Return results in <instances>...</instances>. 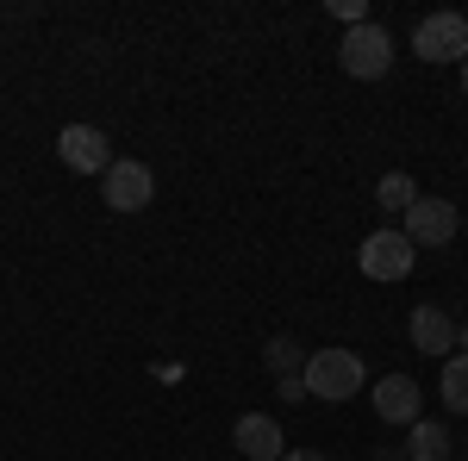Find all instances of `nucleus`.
<instances>
[{
    "label": "nucleus",
    "instance_id": "obj_1",
    "mask_svg": "<svg viewBox=\"0 0 468 461\" xmlns=\"http://www.w3.org/2000/svg\"><path fill=\"white\" fill-rule=\"evenodd\" d=\"M300 381H306V399L344 405V399H356V387H362V361H356V350H319L306 361Z\"/></svg>",
    "mask_w": 468,
    "mask_h": 461
},
{
    "label": "nucleus",
    "instance_id": "obj_2",
    "mask_svg": "<svg viewBox=\"0 0 468 461\" xmlns=\"http://www.w3.org/2000/svg\"><path fill=\"white\" fill-rule=\"evenodd\" d=\"M337 63H344V75L350 81H381V75L394 69V37L381 32V26H350L344 32V50H337Z\"/></svg>",
    "mask_w": 468,
    "mask_h": 461
},
{
    "label": "nucleus",
    "instance_id": "obj_3",
    "mask_svg": "<svg viewBox=\"0 0 468 461\" xmlns=\"http://www.w3.org/2000/svg\"><path fill=\"white\" fill-rule=\"evenodd\" d=\"M412 50H419L425 63H468V19L463 13H431V19H419Z\"/></svg>",
    "mask_w": 468,
    "mask_h": 461
},
{
    "label": "nucleus",
    "instance_id": "obj_4",
    "mask_svg": "<svg viewBox=\"0 0 468 461\" xmlns=\"http://www.w3.org/2000/svg\"><path fill=\"white\" fill-rule=\"evenodd\" d=\"M412 262H419V249L406 244L399 231H375V237H362V249H356V268L368 281H406Z\"/></svg>",
    "mask_w": 468,
    "mask_h": 461
},
{
    "label": "nucleus",
    "instance_id": "obj_5",
    "mask_svg": "<svg viewBox=\"0 0 468 461\" xmlns=\"http://www.w3.org/2000/svg\"><path fill=\"white\" fill-rule=\"evenodd\" d=\"M456 225H463V218H456L450 200H425V194H419V200L406 206V231H399V237H406L412 249H437V244L456 237Z\"/></svg>",
    "mask_w": 468,
    "mask_h": 461
},
{
    "label": "nucleus",
    "instance_id": "obj_6",
    "mask_svg": "<svg viewBox=\"0 0 468 461\" xmlns=\"http://www.w3.org/2000/svg\"><path fill=\"white\" fill-rule=\"evenodd\" d=\"M150 200H156V175H150V162L112 156V169H107V206H112V213H144Z\"/></svg>",
    "mask_w": 468,
    "mask_h": 461
},
{
    "label": "nucleus",
    "instance_id": "obj_7",
    "mask_svg": "<svg viewBox=\"0 0 468 461\" xmlns=\"http://www.w3.org/2000/svg\"><path fill=\"white\" fill-rule=\"evenodd\" d=\"M57 156L69 162L75 175H107L112 169V143H107V131H94V125H63V131H57Z\"/></svg>",
    "mask_w": 468,
    "mask_h": 461
},
{
    "label": "nucleus",
    "instance_id": "obj_8",
    "mask_svg": "<svg viewBox=\"0 0 468 461\" xmlns=\"http://www.w3.org/2000/svg\"><path fill=\"white\" fill-rule=\"evenodd\" d=\"M238 456H244V461H282V456H288L282 424H275L269 412H244V418H238Z\"/></svg>",
    "mask_w": 468,
    "mask_h": 461
},
{
    "label": "nucleus",
    "instance_id": "obj_9",
    "mask_svg": "<svg viewBox=\"0 0 468 461\" xmlns=\"http://www.w3.org/2000/svg\"><path fill=\"white\" fill-rule=\"evenodd\" d=\"M375 412H381L388 424H419V381H412V374H388V381L375 387Z\"/></svg>",
    "mask_w": 468,
    "mask_h": 461
},
{
    "label": "nucleus",
    "instance_id": "obj_10",
    "mask_svg": "<svg viewBox=\"0 0 468 461\" xmlns=\"http://www.w3.org/2000/svg\"><path fill=\"white\" fill-rule=\"evenodd\" d=\"M450 343H456V319H450L443 306H419V312H412V350L450 355Z\"/></svg>",
    "mask_w": 468,
    "mask_h": 461
},
{
    "label": "nucleus",
    "instance_id": "obj_11",
    "mask_svg": "<svg viewBox=\"0 0 468 461\" xmlns=\"http://www.w3.org/2000/svg\"><path fill=\"white\" fill-rule=\"evenodd\" d=\"M412 461H450V430L431 424V418H419V424H412Z\"/></svg>",
    "mask_w": 468,
    "mask_h": 461
},
{
    "label": "nucleus",
    "instance_id": "obj_12",
    "mask_svg": "<svg viewBox=\"0 0 468 461\" xmlns=\"http://www.w3.org/2000/svg\"><path fill=\"white\" fill-rule=\"evenodd\" d=\"M443 399H450V412L468 418V355H450L443 361Z\"/></svg>",
    "mask_w": 468,
    "mask_h": 461
},
{
    "label": "nucleus",
    "instance_id": "obj_13",
    "mask_svg": "<svg viewBox=\"0 0 468 461\" xmlns=\"http://www.w3.org/2000/svg\"><path fill=\"white\" fill-rule=\"evenodd\" d=\"M375 200H381V206H388V213H406V206H412V200H419V187H412V175H381V187H375Z\"/></svg>",
    "mask_w": 468,
    "mask_h": 461
},
{
    "label": "nucleus",
    "instance_id": "obj_14",
    "mask_svg": "<svg viewBox=\"0 0 468 461\" xmlns=\"http://www.w3.org/2000/svg\"><path fill=\"white\" fill-rule=\"evenodd\" d=\"M262 355H269V368H275V374H293V343H288V337H275Z\"/></svg>",
    "mask_w": 468,
    "mask_h": 461
},
{
    "label": "nucleus",
    "instance_id": "obj_15",
    "mask_svg": "<svg viewBox=\"0 0 468 461\" xmlns=\"http://www.w3.org/2000/svg\"><path fill=\"white\" fill-rule=\"evenodd\" d=\"M331 13H337V19H350V26H362V0H337Z\"/></svg>",
    "mask_w": 468,
    "mask_h": 461
},
{
    "label": "nucleus",
    "instance_id": "obj_16",
    "mask_svg": "<svg viewBox=\"0 0 468 461\" xmlns=\"http://www.w3.org/2000/svg\"><path fill=\"white\" fill-rule=\"evenodd\" d=\"M282 461H324V456H319V449H288Z\"/></svg>",
    "mask_w": 468,
    "mask_h": 461
},
{
    "label": "nucleus",
    "instance_id": "obj_17",
    "mask_svg": "<svg viewBox=\"0 0 468 461\" xmlns=\"http://www.w3.org/2000/svg\"><path fill=\"white\" fill-rule=\"evenodd\" d=\"M456 350H463V355H468V324H456Z\"/></svg>",
    "mask_w": 468,
    "mask_h": 461
},
{
    "label": "nucleus",
    "instance_id": "obj_18",
    "mask_svg": "<svg viewBox=\"0 0 468 461\" xmlns=\"http://www.w3.org/2000/svg\"><path fill=\"white\" fill-rule=\"evenodd\" d=\"M463 100H468V63H463Z\"/></svg>",
    "mask_w": 468,
    "mask_h": 461
}]
</instances>
